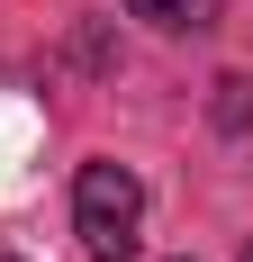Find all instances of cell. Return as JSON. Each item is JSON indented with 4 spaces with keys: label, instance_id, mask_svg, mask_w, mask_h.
I'll return each instance as SVG.
<instances>
[{
    "label": "cell",
    "instance_id": "cell-1",
    "mask_svg": "<svg viewBox=\"0 0 253 262\" xmlns=\"http://www.w3.org/2000/svg\"><path fill=\"white\" fill-rule=\"evenodd\" d=\"M136 226H145V181L126 163H81L73 181V235L91 262H126L136 253Z\"/></svg>",
    "mask_w": 253,
    "mask_h": 262
},
{
    "label": "cell",
    "instance_id": "cell-2",
    "mask_svg": "<svg viewBox=\"0 0 253 262\" xmlns=\"http://www.w3.org/2000/svg\"><path fill=\"white\" fill-rule=\"evenodd\" d=\"M126 18L163 27V36H199V27H217V18H226V0H126Z\"/></svg>",
    "mask_w": 253,
    "mask_h": 262
},
{
    "label": "cell",
    "instance_id": "cell-3",
    "mask_svg": "<svg viewBox=\"0 0 253 262\" xmlns=\"http://www.w3.org/2000/svg\"><path fill=\"white\" fill-rule=\"evenodd\" d=\"M244 118H253V81H217V127H244Z\"/></svg>",
    "mask_w": 253,
    "mask_h": 262
},
{
    "label": "cell",
    "instance_id": "cell-4",
    "mask_svg": "<svg viewBox=\"0 0 253 262\" xmlns=\"http://www.w3.org/2000/svg\"><path fill=\"white\" fill-rule=\"evenodd\" d=\"M244 262H253V244H244Z\"/></svg>",
    "mask_w": 253,
    "mask_h": 262
}]
</instances>
